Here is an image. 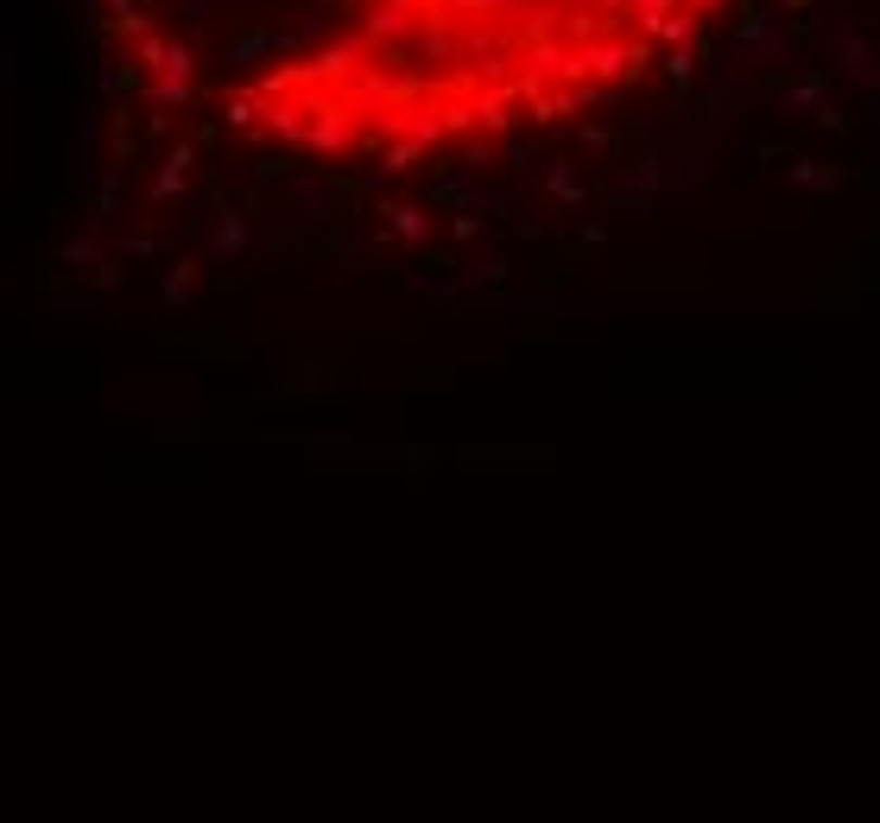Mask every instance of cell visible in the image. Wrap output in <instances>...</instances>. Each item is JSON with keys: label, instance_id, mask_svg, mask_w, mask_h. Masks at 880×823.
Listing matches in <instances>:
<instances>
[{"label": "cell", "instance_id": "6da1fadb", "mask_svg": "<svg viewBox=\"0 0 880 823\" xmlns=\"http://www.w3.org/2000/svg\"><path fill=\"white\" fill-rule=\"evenodd\" d=\"M868 58H875V45L855 33L848 20H837V64H843V71H862V76H868Z\"/></svg>", "mask_w": 880, "mask_h": 823}, {"label": "cell", "instance_id": "7a4b0ae2", "mask_svg": "<svg viewBox=\"0 0 880 823\" xmlns=\"http://www.w3.org/2000/svg\"><path fill=\"white\" fill-rule=\"evenodd\" d=\"M665 71L678 76V83H684V76L697 71V58H691V45H678V51H671V58H665Z\"/></svg>", "mask_w": 880, "mask_h": 823}, {"label": "cell", "instance_id": "3957f363", "mask_svg": "<svg viewBox=\"0 0 880 823\" xmlns=\"http://www.w3.org/2000/svg\"><path fill=\"white\" fill-rule=\"evenodd\" d=\"M659 33L671 38V45H691V13H684V20H659Z\"/></svg>", "mask_w": 880, "mask_h": 823}, {"label": "cell", "instance_id": "277c9868", "mask_svg": "<svg viewBox=\"0 0 880 823\" xmlns=\"http://www.w3.org/2000/svg\"><path fill=\"white\" fill-rule=\"evenodd\" d=\"M691 7H697V13H716V7H722V0H691Z\"/></svg>", "mask_w": 880, "mask_h": 823}, {"label": "cell", "instance_id": "5b68a950", "mask_svg": "<svg viewBox=\"0 0 880 823\" xmlns=\"http://www.w3.org/2000/svg\"><path fill=\"white\" fill-rule=\"evenodd\" d=\"M178 7H184V13H197V7H210V0H178Z\"/></svg>", "mask_w": 880, "mask_h": 823}]
</instances>
